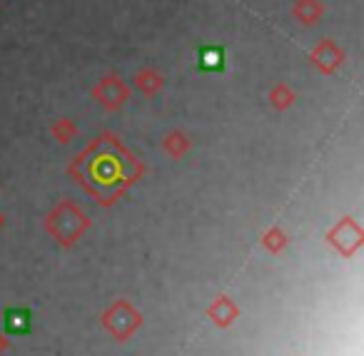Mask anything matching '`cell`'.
Returning <instances> with one entry per match:
<instances>
[{
    "instance_id": "obj_8",
    "label": "cell",
    "mask_w": 364,
    "mask_h": 356,
    "mask_svg": "<svg viewBox=\"0 0 364 356\" xmlns=\"http://www.w3.org/2000/svg\"><path fill=\"white\" fill-rule=\"evenodd\" d=\"M6 329L11 334H28L31 331V309H8L6 311Z\"/></svg>"
},
{
    "instance_id": "obj_2",
    "label": "cell",
    "mask_w": 364,
    "mask_h": 356,
    "mask_svg": "<svg viewBox=\"0 0 364 356\" xmlns=\"http://www.w3.org/2000/svg\"><path fill=\"white\" fill-rule=\"evenodd\" d=\"M75 215H77V210L73 205H60L50 215V220H48V230H50L63 244H73V242L80 237V232L87 227V222H75V225H73L70 220Z\"/></svg>"
},
{
    "instance_id": "obj_12",
    "label": "cell",
    "mask_w": 364,
    "mask_h": 356,
    "mask_svg": "<svg viewBox=\"0 0 364 356\" xmlns=\"http://www.w3.org/2000/svg\"><path fill=\"white\" fill-rule=\"evenodd\" d=\"M53 135L60 142H68L70 137H75V125H73V120H58L55 125H53Z\"/></svg>"
},
{
    "instance_id": "obj_3",
    "label": "cell",
    "mask_w": 364,
    "mask_h": 356,
    "mask_svg": "<svg viewBox=\"0 0 364 356\" xmlns=\"http://www.w3.org/2000/svg\"><path fill=\"white\" fill-rule=\"evenodd\" d=\"M127 97H130V87H127L115 72L105 75L95 87H92V100L100 102L105 110H117L120 105H125Z\"/></svg>"
},
{
    "instance_id": "obj_10",
    "label": "cell",
    "mask_w": 364,
    "mask_h": 356,
    "mask_svg": "<svg viewBox=\"0 0 364 356\" xmlns=\"http://www.w3.org/2000/svg\"><path fill=\"white\" fill-rule=\"evenodd\" d=\"M297 100V95L292 92V87H287V85H274L272 90H269V105L274 107V110H287L292 102Z\"/></svg>"
},
{
    "instance_id": "obj_11",
    "label": "cell",
    "mask_w": 364,
    "mask_h": 356,
    "mask_svg": "<svg viewBox=\"0 0 364 356\" xmlns=\"http://www.w3.org/2000/svg\"><path fill=\"white\" fill-rule=\"evenodd\" d=\"M162 147H165L167 152H170L172 157H180L182 152L188 150L190 147V142H188V137L182 135V132H170V135L165 137V142H162Z\"/></svg>"
},
{
    "instance_id": "obj_1",
    "label": "cell",
    "mask_w": 364,
    "mask_h": 356,
    "mask_svg": "<svg viewBox=\"0 0 364 356\" xmlns=\"http://www.w3.org/2000/svg\"><path fill=\"white\" fill-rule=\"evenodd\" d=\"M70 175L95 197L100 205H112L137 177L142 175L140 162L117 140L112 132H102L77 155L70 165Z\"/></svg>"
},
{
    "instance_id": "obj_7",
    "label": "cell",
    "mask_w": 364,
    "mask_h": 356,
    "mask_svg": "<svg viewBox=\"0 0 364 356\" xmlns=\"http://www.w3.org/2000/svg\"><path fill=\"white\" fill-rule=\"evenodd\" d=\"M135 85H137V90H140L142 95L152 97V95H157V92L162 90L165 80H162L160 72L152 70V68H142V70H137V75H135Z\"/></svg>"
},
{
    "instance_id": "obj_5",
    "label": "cell",
    "mask_w": 364,
    "mask_h": 356,
    "mask_svg": "<svg viewBox=\"0 0 364 356\" xmlns=\"http://www.w3.org/2000/svg\"><path fill=\"white\" fill-rule=\"evenodd\" d=\"M329 242H332L334 247H339L342 254H352V252L362 244V232H359V227L354 225L352 220H344L329 232Z\"/></svg>"
},
{
    "instance_id": "obj_9",
    "label": "cell",
    "mask_w": 364,
    "mask_h": 356,
    "mask_svg": "<svg viewBox=\"0 0 364 356\" xmlns=\"http://www.w3.org/2000/svg\"><path fill=\"white\" fill-rule=\"evenodd\" d=\"M200 70L205 72L225 70V53L220 48H203L200 50Z\"/></svg>"
},
{
    "instance_id": "obj_4",
    "label": "cell",
    "mask_w": 364,
    "mask_h": 356,
    "mask_svg": "<svg viewBox=\"0 0 364 356\" xmlns=\"http://www.w3.org/2000/svg\"><path fill=\"white\" fill-rule=\"evenodd\" d=\"M344 58H347L344 50L334 41H322L312 53H309V63H312L319 72H324V75L337 72L339 68L344 65Z\"/></svg>"
},
{
    "instance_id": "obj_6",
    "label": "cell",
    "mask_w": 364,
    "mask_h": 356,
    "mask_svg": "<svg viewBox=\"0 0 364 356\" xmlns=\"http://www.w3.org/2000/svg\"><path fill=\"white\" fill-rule=\"evenodd\" d=\"M292 16L297 18L299 23H304V26H314V23L324 16V6L319 0H294Z\"/></svg>"
}]
</instances>
